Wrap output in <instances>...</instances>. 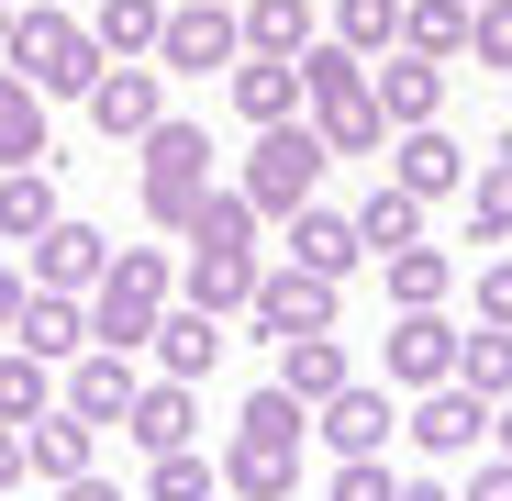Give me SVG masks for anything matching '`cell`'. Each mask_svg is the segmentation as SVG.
<instances>
[{"mask_svg":"<svg viewBox=\"0 0 512 501\" xmlns=\"http://www.w3.org/2000/svg\"><path fill=\"white\" fill-rule=\"evenodd\" d=\"M245 34H234V0H167V23H156V67H234Z\"/></svg>","mask_w":512,"mask_h":501,"instance_id":"10","label":"cell"},{"mask_svg":"<svg viewBox=\"0 0 512 501\" xmlns=\"http://www.w3.org/2000/svg\"><path fill=\"white\" fill-rule=\"evenodd\" d=\"M323 167H334V145L312 134V112H301V123H256V156H245L234 190L268 212V223H290L301 201H323Z\"/></svg>","mask_w":512,"mask_h":501,"instance_id":"4","label":"cell"},{"mask_svg":"<svg viewBox=\"0 0 512 501\" xmlns=\"http://www.w3.org/2000/svg\"><path fill=\"white\" fill-rule=\"evenodd\" d=\"M468 167H479V156H457L446 123H401V134H390V179H401L412 201H457V190H468Z\"/></svg>","mask_w":512,"mask_h":501,"instance_id":"13","label":"cell"},{"mask_svg":"<svg viewBox=\"0 0 512 501\" xmlns=\"http://www.w3.org/2000/svg\"><path fill=\"white\" fill-rule=\"evenodd\" d=\"M234 435H256V446H301V435H312V401H290L279 379H256L245 412H234Z\"/></svg>","mask_w":512,"mask_h":501,"instance_id":"31","label":"cell"},{"mask_svg":"<svg viewBox=\"0 0 512 501\" xmlns=\"http://www.w3.org/2000/svg\"><path fill=\"white\" fill-rule=\"evenodd\" d=\"M457 379H468L479 401H501V390H512V323H479V334H457Z\"/></svg>","mask_w":512,"mask_h":501,"instance_id":"38","label":"cell"},{"mask_svg":"<svg viewBox=\"0 0 512 501\" xmlns=\"http://www.w3.org/2000/svg\"><path fill=\"white\" fill-rule=\"evenodd\" d=\"M123 435H134L145 457H156V446H190V435H201L190 379H156V368H145V379H134V412H123Z\"/></svg>","mask_w":512,"mask_h":501,"instance_id":"19","label":"cell"},{"mask_svg":"<svg viewBox=\"0 0 512 501\" xmlns=\"http://www.w3.org/2000/svg\"><path fill=\"white\" fill-rule=\"evenodd\" d=\"M334 290L346 279H323V268H301V257H279V268H256V334H334Z\"/></svg>","mask_w":512,"mask_h":501,"instance_id":"8","label":"cell"},{"mask_svg":"<svg viewBox=\"0 0 512 501\" xmlns=\"http://www.w3.org/2000/svg\"><path fill=\"white\" fill-rule=\"evenodd\" d=\"M468 56L512 78V0H479V12H468Z\"/></svg>","mask_w":512,"mask_h":501,"instance_id":"40","label":"cell"},{"mask_svg":"<svg viewBox=\"0 0 512 501\" xmlns=\"http://www.w3.org/2000/svg\"><path fill=\"white\" fill-rule=\"evenodd\" d=\"M0 67L34 78L45 101H90V78H101V45L78 12H56V0H12L0 12Z\"/></svg>","mask_w":512,"mask_h":501,"instance_id":"1","label":"cell"},{"mask_svg":"<svg viewBox=\"0 0 512 501\" xmlns=\"http://www.w3.org/2000/svg\"><path fill=\"white\" fill-rule=\"evenodd\" d=\"M379 279H390V312H435V301H457V257H446V245H390V257H379Z\"/></svg>","mask_w":512,"mask_h":501,"instance_id":"22","label":"cell"},{"mask_svg":"<svg viewBox=\"0 0 512 501\" xmlns=\"http://www.w3.org/2000/svg\"><path fill=\"white\" fill-rule=\"evenodd\" d=\"M423 234V201L401 190V179H379L368 201H357V245H368V257H390V245H412Z\"/></svg>","mask_w":512,"mask_h":501,"instance_id":"32","label":"cell"},{"mask_svg":"<svg viewBox=\"0 0 512 501\" xmlns=\"http://www.w3.org/2000/svg\"><path fill=\"white\" fill-rule=\"evenodd\" d=\"M156 123H167V78H156V56H101V78H90V134L145 145Z\"/></svg>","mask_w":512,"mask_h":501,"instance_id":"7","label":"cell"},{"mask_svg":"<svg viewBox=\"0 0 512 501\" xmlns=\"http://www.w3.org/2000/svg\"><path fill=\"white\" fill-rule=\"evenodd\" d=\"M312 435H323L334 457H379V446L401 435V401H390V390H368V379H346L334 401H312Z\"/></svg>","mask_w":512,"mask_h":501,"instance_id":"15","label":"cell"},{"mask_svg":"<svg viewBox=\"0 0 512 501\" xmlns=\"http://www.w3.org/2000/svg\"><path fill=\"white\" fill-rule=\"evenodd\" d=\"M23 468H34V479H78V468H90V424H78L67 401L34 412V424H23Z\"/></svg>","mask_w":512,"mask_h":501,"instance_id":"29","label":"cell"},{"mask_svg":"<svg viewBox=\"0 0 512 501\" xmlns=\"http://www.w3.org/2000/svg\"><path fill=\"white\" fill-rule=\"evenodd\" d=\"M134 346H78L67 368H56V401L78 412V424H123V412H134Z\"/></svg>","mask_w":512,"mask_h":501,"instance_id":"11","label":"cell"},{"mask_svg":"<svg viewBox=\"0 0 512 501\" xmlns=\"http://www.w3.org/2000/svg\"><path fill=\"white\" fill-rule=\"evenodd\" d=\"M23 290H34L23 268H0V346H12V323H23Z\"/></svg>","mask_w":512,"mask_h":501,"instance_id":"43","label":"cell"},{"mask_svg":"<svg viewBox=\"0 0 512 501\" xmlns=\"http://www.w3.org/2000/svg\"><path fill=\"white\" fill-rule=\"evenodd\" d=\"M301 112H312V134L334 145V156H379L390 145V112H379V90H368V56L357 45H334V34H312L301 45Z\"/></svg>","mask_w":512,"mask_h":501,"instance_id":"2","label":"cell"},{"mask_svg":"<svg viewBox=\"0 0 512 501\" xmlns=\"http://www.w3.org/2000/svg\"><path fill=\"white\" fill-rule=\"evenodd\" d=\"M156 23H167V0H101V12H90V45H101V56H156Z\"/></svg>","mask_w":512,"mask_h":501,"instance_id":"34","label":"cell"},{"mask_svg":"<svg viewBox=\"0 0 512 501\" xmlns=\"http://www.w3.org/2000/svg\"><path fill=\"white\" fill-rule=\"evenodd\" d=\"M167 301H179V257H167V245H112V268L90 290V346H134L145 357V334H156Z\"/></svg>","mask_w":512,"mask_h":501,"instance_id":"3","label":"cell"},{"mask_svg":"<svg viewBox=\"0 0 512 501\" xmlns=\"http://www.w3.org/2000/svg\"><path fill=\"white\" fill-rule=\"evenodd\" d=\"M34 412H56V368L34 346H0V424H34Z\"/></svg>","mask_w":512,"mask_h":501,"instance_id":"33","label":"cell"},{"mask_svg":"<svg viewBox=\"0 0 512 501\" xmlns=\"http://www.w3.org/2000/svg\"><path fill=\"white\" fill-rule=\"evenodd\" d=\"M56 212H67V201H56V167H45V156H34V167H0V245H34Z\"/></svg>","mask_w":512,"mask_h":501,"instance_id":"26","label":"cell"},{"mask_svg":"<svg viewBox=\"0 0 512 501\" xmlns=\"http://www.w3.org/2000/svg\"><path fill=\"white\" fill-rule=\"evenodd\" d=\"M212 490H223V457H201V446H156L145 501H212Z\"/></svg>","mask_w":512,"mask_h":501,"instance_id":"35","label":"cell"},{"mask_svg":"<svg viewBox=\"0 0 512 501\" xmlns=\"http://www.w3.org/2000/svg\"><path fill=\"white\" fill-rule=\"evenodd\" d=\"M457 501H512V457L490 446V457H468V479H457Z\"/></svg>","mask_w":512,"mask_h":501,"instance_id":"41","label":"cell"},{"mask_svg":"<svg viewBox=\"0 0 512 501\" xmlns=\"http://www.w3.org/2000/svg\"><path fill=\"white\" fill-rule=\"evenodd\" d=\"M346 379H357V357L334 346V334H279V390L290 401H334Z\"/></svg>","mask_w":512,"mask_h":501,"instance_id":"24","label":"cell"},{"mask_svg":"<svg viewBox=\"0 0 512 501\" xmlns=\"http://www.w3.org/2000/svg\"><path fill=\"white\" fill-rule=\"evenodd\" d=\"M223 490H234V501H290V490H301V446L234 435V446H223Z\"/></svg>","mask_w":512,"mask_h":501,"instance_id":"25","label":"cell"},{"mask_svg":"<svg viewBox=\"0 0 512 501\" xmlns=\"http://www.w3.org/2000/svg\"><path fill=\"white\" fill-rule=\"evenodd\" d=\"M23 479V424H0V490Z\"/></svg>","mask_w":512,"mask_h":501,"instance_id":"46","label":"cell"},{"mask_svg":"<svg viewBox=\"0 0 512 501\" xmlns=\"http://www.w3.org/2000/svg\"><path fill=\"white\" fill-rule=\"evenodd\" d=\"M134 190H145V223H156V234H179L190 201L212 190V134H201V123H156V134H145V167H134Z\"/></svg>","mask_w":512,"mask_h":501,"instance_id":"5","label":"cell"},{"mask_svg":"<svg viewBox=\"0 0 512 501\" xmlns=\"http://www.w3.org/2000/svg\"><path fill=\"white\" fill-rule=\"evenodd\" d=\"M468 12H479V0H401V45H423V56H468Z\"/></svg>","mask_w":512,"mask_h":501,"instance_id":"36","label":"cell"},{"mask_svg":"<svg viewBox=\"0 0 512 501\" xmlns=\"http://www.w3.org/2000/svg\"><path fill=\"white\" fill-rule=\"evenodd\" d=\"M145 357H156V379H212L223 368V312H201V301H167L156 312V334H145Z\"/></svg>","mask_w":512,"mask_h":501,"instance_id":"14","label":"cell"},{"mask_svg":"<svg viewBox=\"0 0 512 501\" xmlns=\"http://www.w3.org/2000/svg\"><path fill=\"white\" fill-rule=\"evenodd\" d=\"M234 34H245V56H301L323 34V12L312 0H234Z\"/></svg>","mask_w":512,"mask_h":501,"instance_id":"27","label":"cell"},{"mask_svg":"<svg viewBox=\"0 0 512 501\" xmlns=\"http://www.w3.org/2000/svg\"><path fill=\"white\" fill-rule=\"evenodd\" d=\"M101 268H112V234L78 223V212H56V223L23 245V279H34V290H101Z\"/></svg>","mask_w":512,"mask_h":501,"instance_id":"9","label":"cell"},{"mask_svg":"<svg viewBox=\"0 0 512 501\" xmlns=\"http://www.w3.org/2000/svg\"><path fill=\"white\" fill-rule=\"evenodd\" d=\"M468 245H512V134L468 167Z\"/></svg>","mask_w":512,"mask_h":501,"instance_id":"28","label":"cell"},{"mask_svg":"<svg viewBox=\"0 0 512 501\" xmlns=\"http://www.w3.org/2000/svg\"><path fill=\"white\" fill-rule=\"evenodd\" d=\"M490 446H501V457H512V390H501V401H490Z\"/></svg>","mask_w":512,"mask_h":501,"instance_id":"47","label":"cell"},{"mask_svg":"<svg viewBox=\"0 0 512 501\" xmlns=\"http://www.w3.org/2000/svg\"><path fill=\"white\" fill-rule=\"evenodd\" d=\"M56 501H123V490H112L101 468H78V479H56Z\"/></svg>","mask_w":512,"mask_h":501,"instance_id":"44","label":"cell"},{"mask_svg":"<svg viewBox=\"0 0 512 501\" xmlns=\"http://www.w3.org/2000/svg\"><path fill=\"white\" fill-rule=\"evenodd\" d=\"M212 501H234V490H212Z\"/></svg>","mask_w":512,"mask_h":501,"instance_id":"48","label":"cell"},{"mask_svg":"<svg viewBox=\"0 0 512 501\" xmlns=\"http://www.w3.org/2000/svg\"><path fill=\"white\" fill-rule=\"evenodd\" d=\"M468 301H479V323H512V257H490V268H479V290H468Z\"/></svg>","mask_w":512,"mask_h":501,"instance_id":"42","label":"cell"},{"mask_svg":"<svg viewBox=\"0 0 512 501\" xmlns=\"http://www.w3.org/2000/svg\"><path fill=\"white\" fill-rule=\"evenodd\" d=\"M12 346H34L45 368H67L78 346H90V290H23V323H12Z\"/></svg>","mask_w":512,"mask_h":501,"instance_id":"18","label":"cell"},{"mask_svg":"<svg viewBox=\"0 0 512 501\" xmlns=\"http://www.w3.org/2000/svg\"><path fill=\"white\" fill-rule=\"evenodd\" d=\"M390 490H401L390 446H379V457H334V479H323V501H390Z\"/></svg>","mask_w":512,"mask_h":501,"instance_id":"39","label":"cell"},{"mask_svg":"<svg viewBox=\"0 0 512 501\" xmlns=\"http://www.w3.org/2000/svg\"><path fill=\"white\" fill-rule=\"evenodd\" d=\"M401 446H412L423 468H468V457L490 446V401H479L468 379H435V390H412V412H401Z\"/></svg>","mask_w":512,"mask_h":501,"instance_id":"6","label":"cell"},{"mask_svg":"<svg viewBox=\"0 0 512 501\" xmlns=\"http://www.w3.org/2000/svg\"><path fill=\"white\" fill-rule=\"evenodd\" d=\"M390 501H457V479H446V468H423V479H401Z\"/></svg>","mask_w":512,"mask_h":501,"instance_id":"45","label":"cell"},{"mask_svg":"<svg viewBox=\"0 0 512 501\" xmlns=\"http://www.w3.org/2000/svg\"><path fill=\"white\" fill-rule=\"evenodd\" d=\"M368 90H379L390 134H401V123H446V56H423V45H390V56H368Z\"/></svg>","mask_w":512,"mask_h":501,"instance_id":"12","label":"cell"},{"mask_svg":"<svg viewBox=\"0 0 512 501\" xmlns=\"http://www.w3.org/2000/svg\"><path fill=\"white\" fill-rule=\"evenodd\" d=\"M290 257H301V268H323V279H357V257H368V245H357V212L301 201V212H290Z\"/></svg>","mask_w":512,"mask_h":501,"instance_id":"23","label":"cell"},{"mask_svg":"<svg viewBox=\"0 0 512 501\" xmlns=\"http://www.w3.org/2000/svg\"><path fill=\"white\" fill-rule=\"evenodd\" d=\"M256 245H190V279H179V301H201V312H245L256 301Z\"/></svg>","mask_w":512,"mask_h":501,"instance_id":"20","label":"cell"},{"mask_svg":"<svg viewBox=\"0 0 512 501\" xmlns=\"http://www.w3.org/2000/svg\"><path fill=\"white\" fill-rule=\"evenodd\" d=\"M379 368H390L401 390H435V379H457V334H446V301H435V312H401V323H390V346H379Z\"/></svg>","mask_w":512,"mask_h":501,"instance_id":"16","label":"cell"},{"mask_svg":"<svg viewBox=\"0 0 512 501\" xmlns=\"http://www.w3.org/2000/svg\"><path fill=\"white\" fill-rule=\"evenodd\" d=\"M223 90H234L245 123H301V101H312V90H301V56H234Z\"/></svg>","mask_w":512,"mask_h":501,"instance_id":"17","label":"cell"},{"mask_svg":"<svg viewBox=\"0 0 512 501\" xmlns=\"http://www.w3.org/2000/svg\"><path fill=\"white\" fill-rule=\"evenodd\" d=\"M0 12H12V0H0Z\"/></svg>","mask_w":512,"mask_h":501,"instance_id":"49","label":"cell"},{"mask_svg":"<svg viewBox=\"0 0 512 501\" xmlns=\"http://www.w3.org/2000/svg\"><path fill=\"white\" fill-rule=\"evenodd\" d=\"M256 234H268V212H256L245 190H201L190 223H179V245H256Z\"/></svg>","mask_w":512,"mask_h":501,"instance_id":"30","label":"cell"},{"mask_svg":"<svg viewBox=\"0 0 512 501\" xmlns=\"http://www.w3.org/2000/svg\"><path fill=\"white\" fill-rule=\"evenodd\" d=\"M323 34H334V45H357V56H390V45H401V0H334Z\"/></svg>","mask_w":512,"mask_h":501,"instance_id":"37","label":"cell"},{"mask_svg":"<svg viewBox=\"0 0 512 501\" xmlns=\"http://www.w3.org/2000/svg\"><path fill=\"white\" fill-rule=\"evenodd\" d=\"M67 167L56 156V123H45V90H34V78H12V67H0V167Z\"/></svg>","mask_w":512,"mask_h":501,"instance_id":"21","label":"cell"}]
</instances>
